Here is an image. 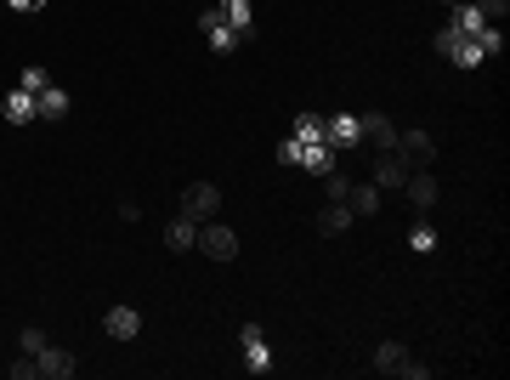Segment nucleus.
Returning a JSON list of instances; mask_svg holds the SVG:
<instances>
[{
	"label": "nucleus",
	"instance_id": "nucleus-1",
	"mask_svg": "<svg viewBox=\"0 0 510 380\" xmlns=\"http://www.w3.org/2000/svg\"><path fill=\"white\" fill-rule=\"evenodd\" d=\"M198 255H210V262H233L239 255V233L233 227H222V222H198Z\"/></svg>",
	"mask_w": 510,
	"mask_h": 380
},
{
	"label": "nucleus",
	"instance_id": "nucleus-2",
	"mask_svg": "<svg viewBox=\"0 0 510 380\" xmlns=\"http://www.w3.org/2000/svg\"><path fill=\"white\" fill-rule=\"evenodd\" d=\"M375 369H380V375H409V380H425V375H431L425 363L409 358L403 341H380V346H375Z\"/></svg>",
	"mask_w": 510,
	"mask_h": 380
},
{
	"label": "nucleus",
	"instance_id": "nucleus-3",
	"mask_svg": "<svg viewBox=\"0 0 510 380\" xmlns=\"http://www.w3.org/2000/svg\"><path fill=\"white\" fill-rule=\"evenodd\" d=\"M215 210H222V188H215V182H193V188L182 193V216L188 222H215Z\"/></svg>",
	"mask_w": 510,
	"mask_h": 380
},
{
	"label": "nucleus",
	"instance_id": "nucleus-4",
	"mask_svg": "<svg viewBox=\"0 0 510 380\" xmlns=\"http://www.w3.org/2000/svg\"><path fill=\"white\" fill-rule=\"evenodd\" d=\"M198 28H205V40H210V52H215V57H227V52H239V45H244V35L222 18V6L205 12V18H198Z\"/></svg>",
	"mask_w": 510,
	"mask_h": 380
},
{
	"label": "nucleus",
	"instance_id": "nucleus-5",
	"mask_svg": "<svg viewBox=\"0 0 510 380\" xmlns=\"http://www.w3.org/2000/svg\"><path fill=\"white\" fill-rule=\"evenodd\" d=\"M323 142H329L335 154H352V148H363L358 114H323Z\"/></svg>",
	"mask_w": 510,
	"mask_h": 380
},
{
	"label": "nucleus",
	"instance_id": "nucleus-6",
	"mask_svg": "<svg viewBox=\"0 0 510 380\" xmlns=\"http://www.w3.org/2000/svg\"><path fill=\"white\" fill-rule=\"evenodd\" d=\"M437 52L448 57V63H459V69H476V63H482V45H476L471 35H459V28H442V35H437Z\"/></svg>",
	"mask_w": 510,
	"mask_h": 380
},
{
	"label": "nucleus",
	"instance_id": "nucleus-7",
	"mask_svg": "<svg viewBox=\"0 0 510 380\" xmlns=\"http://www.w3.org/2000/svg\"><path fill=\"white\" fill-rule=\"evenodd\" d=\"M239 346H244V369H250V375H267V369H272V352H267L261 324H244V329H239Z\"/></svg>",
	"mask_w": 510,
	"mask_h": 380
},
{
	"label": "nucleus",
	"instance_id": "nucleus-8",
	"mask_svg": "<svg viewBox=\"0 0 510 380\" xmlns=\"http://www.w3.org/2000/svg\"><path fill=\"white\" fill-rule=\"evenodd\" d=\"M368 182H375L380 193H403V182H409V159L397 154V148H392V154H380V159H375V176H368Z\"/></svg>",
	"mask_w": 510,
	"mask_h": 380
},
{
	"label": "nucleus",
	"instance_id": "nucleus-9",
	"mask_svg": "<svg viewBox=\"0 0 510 380\" xmlns=\"http://www.w3.org/2000/svg\"><path fill=\"white\" fill-rule=\"evenodd\" d=\"M397 154H403L414 171H431V159H437V142H431L425 131H397Z\"/></svg>",
	"mask_w": 510,
	"mask_h": 380
},
{
	"label": "nucleus",
	"instance_id": "nucleus-10",
	"mask_svg": "<svg viewBox=\"0 0 510 380\" xmlns=\"http://www.w3.org/2000/svg\"><path fill=\"white\" fill-rule=\"evenodd\" d=\"M358 136L375 148V154H392V148H397V125H392L385 114H363V119H358Z\"/></svg>",
	"mask_w": 510,
	"mask_h": 380
},
{
	"label": "nucleus",
	"instance_id": "nucleus-11",
	"mask_svg": "<svg viewBox=\"0 0 510 380\" xmlns=\"http://www.w3.org/2000/svg\"><path fill=\"white\" fill-rule=\"evenodd\" d=\"M102 329H108L114 341H136V336H142V318H136V307H108Z\"/></svg>",
	"mask_w": 510,
	"mask_h": 380
},
{
	"label": "nucleus",
	"instance_id": "nucleus-12",
	"mask_svg": "<svg viewBox=\"0 0 510 380\" xmlns=\"http://www.w3.org/2000/svg\"><path fill=\"white\" fill-rule=\"evenodd\" d=\"M352 222H358V216H352V205H323V210H318V233H323V239L352 233Z\"/></svg>",
	"mask_w": 510,
	"mask_h": 380
},
{
	"label": "nucleus",
	"instance_id": "nucleus-13",
	"mask_svg": "<svg viewBox=\"0 0 510 380\" xmlns=\"http://www.w3.org/2000/svg\"><path fill=\"white\" fill-rule=\"evenodd\" d=\"M301 165H306L312 176H329L335 165H340V154H335L329 142H301Z\"/></svg>",
	"mask_w": 510,
	"mask_h": 380
},
{
	"label": "nucleus",
	"instance_id": "nucleus-14",
	"mask_svg": "<svg viewBox=\"0 0 510 380\" xmlns=\"http://www.w3.org/2000/svg\"><path fill=\"white\" fill-rule=\"evenodd\" d=\"M403 193H409V199L420 205V210H431V205H437V176H431V171H409Z\"/></svg>",
	"mask_w": 510,
	"mask_h": 380
},
{
	"label": "nucleus",
	"instance_id": "nucleus-15",
	"mask_svg": "<svg viewBox=\"0 0 510 380\" xmlns=\"http://www.w3.org/2000/svg\"><path fill=\"white\" fill-rule=\"evenodd\" d=\"M0 114H6V125H28V119H40V109H35L28 91H12V97L0 102Z\"/></svg>",
	"mask_w": 510,
	"mask_h": 380
},
{
	"label": "nucleus",
	"instance_id": "nucleus-16",
	"mask_svg": "<svg viewBox=\"0 0 510 380\" xmlns=\"http://www.w3.org/2000/svg\"><path fill=\"white\" fill-rule=\"evenodd\" d=\"M165 245L176 250V255H188V250L198 245V222H188V216H176V222L165 227Z\"/></svg>",
	"mask_w": 510,
	"mask_h": 380
},
{
	"label": "nucleus",
	"instance_id": "nucleus-17",
	"mask_svg": "<svg viewBox=\"0 0 510 380\" xmlns=\"http://www.w3.org/2000/svg\"><path fill=\"white\" fill-rule=\"evenodd\" d=\"M80 363H74V352H63V346H45L40 352V375H52V380H69Z\"/></svg>",
	"mask_w": 510,
	"mask_h": 380
},
{
	"label": "nucleus",
	"instance_id": "nucleus-18",
	"mask_svg": "<svg viewBox=\"0 0 510 380\" xmlns=\"http://www.w3.org/2000/svg\"><path fill=\"white\" fill-rule=\"evenodd\" d=\"M346 205H352V216H375V210H380V188H375V182H352Z\"/></svg>",
	"mask_w": 510,
	"mask_h": 380
},
{
	"label": "nucleus",
	"instance_id": "nucleus-19",
	"mask_svg": "<svg viewBox=\"0 0 510 380\" xmlns=\"http://www.w3.org/2000/svg\"><path fill=\"white\" fill-rule=\"evenodd\" d=\"M222 18L233 23L244 40H250V28H255V12H250V0H222Z\"/></svg>",
	"mask_w": 510,
	"mask_h": 380
},
{
	"label": "nucleus",
	"instance_id": "nucleus-20",
	"mask_svg": "<svg viewBox=\"0 0 510 380\" xmlns=\"http://www.w3.org/2000/svg\"><path fill=\"white\" fill-rule=\"evenodd\" d=\"M35 109H40V119H63L69 114V91H57V85H45L40 97H35Z\"/></svg>",
	"mask_w": 510,
	"mask_h": 380
},
{
	"label": "nucleus",
	"instance_id": "nucleus-21",
	"mask_svg": "<svg viewBox=\"0 0 510 380\" xmlns=\"http://www.w3.org/2000/svg\"><path fill=\"white\" fill-rule=\"evenodd\" d=\"M352 182H358V176H352V171H340V165H335V171H329V176H323V199H329V205H346V193H352Z\"/></svg>",
	"mask_w": 510,
	"mask_h": 380
},
{
	"label": "nucleus",
	"instance_id": "nucleus-22",
	"mask_svg": "<svg viewBox=\"0 0 510 380\" xmlns=\"http://www.w3.org/2000/svg\"><path fill=\"white\" fill-rule=\"evenodd\" d=\"M289 136H295V142H323V114H295Z\"/></svg>",
	"mask_w": 510,
	"mask_h": 380
},
{
	"label": "nucleus",
	"instance_id": "nucleus-23",
	"mask_svg": "<svg viewBox=\"0 0 510 380\" xmlns=\"http://www.w3.org/2000/svg\"><path fill=\"white\" fill-rule=\"evenodd\" d=\"M482 23H488V18H482V12H476L471 0H465V6H454V23H448V28H459V35H476Z\"/></svg>",
	"mask_w": 510,
	"mask_h": 380
},
{
	"label": "nucleus",
	"instance_id": "nucleus-24",
	"mask_svg": "<svg viewBox=\"0 0 510 380\" xmlns=\"http://www.w3.org/2000/svg\"><path fill=\"white\" fill-rule=\"evenodd\" d=\"M45 346H52V341H45L40 329H23V336H18V352H28V358H40Z\"/></svg>",
	"mask_w": 510,
	"mask_h": 380
},
{
	"label": "nucleus",
	"instance_id": "nucleus-25",
	"mask_svg": "<svg viewBox=\"0 0 510 380\" xmlns=\"http://www.w3.org/2000/svg\"><path fill=\"white\" fill-rule=\"evenodd\" d=\"M278 165H284V171H295V165H301V142H295V136L278 142Z\"/></svg>",
	"mask_w": 510,
	"mask_h": 380
},
{
	"label": "nucleus",
	"instance_id": "nucleus-26",
	"mask_svg": "<svg viewBox=\"0 0 510 380\" xmlns=\"http://www.w3.org/2000/svg\"><path fill=\"white\" fill-rule=\"evenodd\" d=\"M45 85H52V80H45V69H23V80H18V91H28V97H40Z\"/></svg>",
	"mask_w": 510,
	"mask_h": 380
},
{
	"label": "nucleus",
	"instance_id": "nucleus-27",
	"mask_svg": "<svg viewBox=\"0 0 510 380\" xmlns=\"http://www.w3.org/2000/svg\"><path fill=\"white\" fill-rule=\"evenodd\" d=\"M35 375H40V358L18 352V363H12V380H35Z\"/></svg>",
	"mask_w": 510,
	"mask_h": 380
},
{
	"label": "nucleus",
	"instance_id": "nucleus-28",
	"mask_svg": "<svg viewBox=\"0 0 510 380\" xmlns=\"http://www.w3.org/2000/svg\"><path fill=\"white\" fill-rule=\"evenodd\" d=\"M471 6H476V12H482V18H488V23H499V18H505V12H510V0H471Z\"/></svg>",
	"mask_w": 510,
	"mask_h": 380
},
{
	"label": "nucleus",
	"instance_id": "nucleus-29",
	"mask_svg": "<svg viewBox=\"0 0 510 380\" xmlns=\"http://www.w3.org/2000/svg\"><path fill=\"white\" fill-rule=\"evenodd\" d=\"M409 245H414V250H431V245H437V233H431V227H414Z\"/></svg>",
	"mask_w": 510,
	"mask_h": 380
},
{
	"label": "nucleus",
	"instance_id": "nucleus-30",
	"mask_svg": "<svg viewBox=\"0 0 510 380\" xmlns=\"http://www.w3.org/2000/svg\"><path fill=\"white\" fill-rule=\"evenodd\" d=\"M6 6H12V12H40L45 0H6Z\"/></svg>",
	"mask_w": 510,
	"mask_h": 380
},
{
	"label": "nucleus",
	"instance_id": "nucleus-31",
	"mask_svg": "<svg viewBox=\"0 0 510 380\" xmlns=\"http://www.w3.org/2000/svg\"><path fill=\"white\" fill-rule=\"evenodd\" d=\"M442 6H465V0H442Z\"/></svg>",
	"mask_w": 510,
	"mask_h": 380
}]
</instances>
